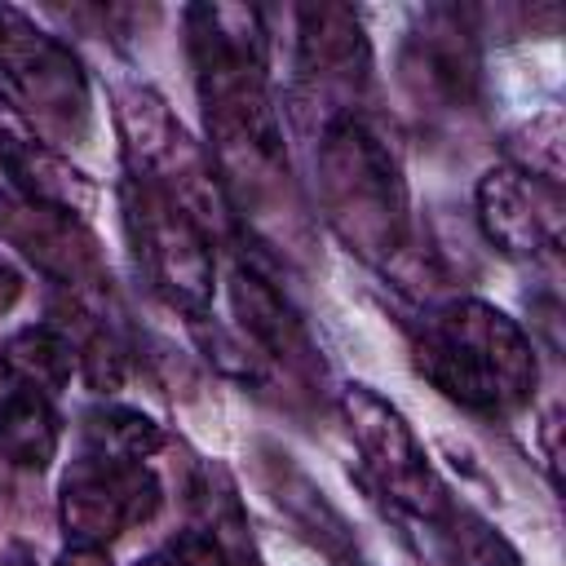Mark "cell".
<instances>
[{
	"label": "cell",
	"mask_w": 566,
	"mask_h": 566,
	"mask_svg": "<svg viewBox=\"0 0 566 566\" xmlns=\"http://www.w3.org/2000/svg\"><path fill=\"white\" fill-rule=\"evenodd\" d=\"M128 230L137 243V256L146 261L150 283L164 292V301L190 318H203L217 292V256L212 234L168 195L128 181L124 190Z\"/></svg>",
	"instance_id": "5"
},
{
	"label": "cell",
	"mask_w": 566,
	"mask_h": 566,
	"mask_svg": "<svg viewBox=\"0 0 566 566\" xmlns=\"http://www.w3.org/2000/svg\"><path fill=\"white\" fill-rule=\"evenodd\" d=\"M544 469L548 478H557V411H548L544 420Z\"/></svg>",
	"instance_id": "22"
},
{
	"label": "cell",
	"mask_w": 566,
	"mask_h": 566,
	"mask_svg": "<svg viewBox=\"0 0 566 566\" xmlns=\"http://www.w3.org/2000/svg\"><path fill=\"white\" fill-rule=\"evenodd\" d=\"M199 531L221 548L226 566H256V548L248 535V517L239 509V495L221 469H208V482L199 486Z\"/></svg>",
	"instance_id": "16"
},
{
	"label": "cell",
	"mask_w": 566,
	"mask_h": 566,
	"mask_svg": "<svg viewBox=\"0 0 566 566\" xmlns=\"http://www.w3.org/2000/svg\"><path fill=\"white\" fill-rule=\"evenodd\" d=\"M398 66L407 93L429 111H464L478 97V49L455 9H424Z\"/></svg>",
	"instance_id": "10"
},
{
	"label": "cell",
	"mask_w": 566,
	"mask_h": 566,
	"mask_svg": "<svg viewBox=\"0 0 566 566\" xmlns=\"http://www.w3.org/2000/svg\"><path fill=\"white\" fill-rule=\"evenodd\" d=\"M230 305H234V318H239L243 340L261 358H274L283 367H292V371H310L314 367V345H310L305 318L296 314V305L287 301V292L256 261H248V256L234 261Z\"/></svg>",
	"instance_id": "12"
},
{
	"label": "cell",
	"mask_w": 566,
	"mask_h": 566,
	"mask_svg": "<svg viewBox=\"0 0 566 566\" xmlns=\"http://www.w3.org/2000/svg\"><path fill=\"white\" fill-rule=\"evenodd\" d=\"M18 296H22V274L13 265H0V318L18 305Z\"/></svg>",
	"instance_id": "21"
},
{
	"label": "cell",
	"mask_w": 566,
	"mask_h": 566,
	"mask_svg": "<svg viewBox=\"0 0 566 566\" xmlns=\"http://www.w3.org/2000/svg\"><path fill=\"white\" fill-rule=\"evenodd\" d=\"M159 500L164 486L150 464L84 451L57 482V522L71 544L111 548V539H119L128 526L150 522Z\"/></svg>",
	"instance_id": "6"
},
{
	"label": "cell",
	"mask_w": 566,
	"mask_h": 566,
	"mask_svg": "<svg viewBox=\"0 0 566 566\" xmlns=\"http://www.w3.org/2000/svg\"><path fill=\"white\" fill-rule=\"evenodd\" d=\"M53 566H115L102 544H66Z\"/></svg>",
	"instance_id": "20"
},
{
	"label": "cell",
	"mask_w": 566,
	"mask_h": 566,
	"mask_svg": "<svg viewBox=\"0 0 566 566\" xmlns=\"http://www.w3.org/2000/svg\"><path fill=\"white\" fill-rule=\"evenodd\" d=\"M296 80L318 128L340 115H358L371 84V40L349 4H310L296 13Z\"/></svg>",
	"instance_id": "7"
},
{
	"label": "cell",
	"mask_w": 566,
	"mask_h": 566,
	"mask_svg": "<svg viewBox=\"0 0 566 566\" xmlns=\"http://www.w3.org/2000/svg\"><path fill=\"white\" fill-rule=\"evenodd\" d=\"M62 442V420L53 398L35 389L4 385L0 394V455L13 469H49Z\"/></svg>",
	"instance_id": "14"
},
{
	"label": "cell",
	"mask_w": 566,
	"mask_h": 566,
	"mask_svg": "<svg viewBox=\"0 0 566 566\" xmlns=\"http://www.w3.org/2000/svg\"><path fill=\"white\" fill-rule=\"evenodd\" d=\"M0 168L9 172V190L44 203V208H62L71 217H88L97 208V186L84 168H75L53 142H44L18 111L13 102L0 93Z\"/></svg>",
	"instance_id": "11"
},
{
	"label": "cell",
	"mask_w": 566,
	"mask_h": 566,
	"mask_svg": "<svg viewBox=\"0 0 566 566\" xmlns=\"http://www.w3.org/2000/svg\"><path fill=\"white\" fill-rule=\"evenodd\" d=\"M314 177L318 208L349 252L371 265H394L407 252L411 208L402 164L363 115H340L318 128Z\"/></svg>",
	"instance_id": "2"
},
{
	"label": "cell",
	"mask_w": 566,
	"mask_h": 566,
	"mask_svg": "<svg viewBox=\"0 0 566 566\" xmlns=\"http://www.w3.org/2000/svg\"><path fill=\"white\" fill-rule=\"evenodd\" d=\"M478 226L491 248L517 261H535L557 252L562 243V221H566V199L562 186L531 177L513 164H495L478 177L473 190Z\"/></svg>",
	"instance_id": "9"
},
{
	"label": "cell",
	"mask_w": 566,
	"mask_h": 566,
	"mask_svg": "<svg viewBox=\"0 0 566 566\" xmlns=\"http://www.w3.org/2000/svg\"><path fill=\"white\" fill-rule=\"evenodd\" d=\"M71 371H75V345L57 323H27L13 336H4V345H0L4 385L57 398L71 385Z\"/></svg>",
	"instance_id": "13"
},
{
	"label": "cell",
	"mask_w": 566,
	"mask_h": 566,
	"mask_svg": "<svg viewBox=\"0 0 566 566\" xmlns=\"http://www.w3.org/2000/svg\"><path fill=\"white\" fill-rule=\"evenodd\" d=\"M0 93L57 150L88 142L93 133V88L84 62L71 44L9 4H0Z\"/></svg>",
	"instance_id": "3"
},
{
	"label": "cell",
	"mask_w": 566,
	"mask_h": 566,
	"mask_svg": "<svg viewBox=\"0 0 566 566\" xmlns=\"http://www.w3.org/2000/svg\"><path fill=\"white\" fill-rule=\"evenodd\" d=\"M509 155H513V159H509L513 168L562 186V115H557V111H544V115H535L531 124H522V128L509 137Z\"/></svg>",
	"instance_id": "17"
},
{
	"label": "cell",
	"mask_w": 566,
	"mask_h": 566,
	"mask_svg": "<svg viewBox=\"0 0 566 566\" xmlns=\"http://www.w3.org/2000/svg\"><path fill=\"white\" fill-rule=\"evenodd\" d=\"M340 420H345L354 447L363 451L367 473L376 478V486L398 509H407L424 522H447L455 513L447 482L438 478V469L424 455L420 438L411 433L407 416L389 398H380L371 385H345L340 389Z\"/></svg>",
	"instance_id": "4"
},
{
	"label": "cell",
	"mask_w": 566,
	"mask_h": 566,
	"mask_svg": "<svg viewBox=\"0 0 566 566\" xmlns=\"http://www.w3.org/2000/svg\"><path fill=\"white\" fill-rule=\"evenodd\" d=\"M137 566H226V557L199 526H190V531L172 535L168 544H159L155 553H146Z\"/></svg>",
	"instance_id": "19"
},
{
	"label": "cell",
	"mask_w": 566,
	"mask_h": 566,
	"mask_svg": "<svg viewBox=\"0 0 566 566\" xmlns=\"http://www.w3.org/2000/svg\"><path fill=\"white\" fill-rule=\"evenodd\" d=\"M0 239L18 248L22 261H31L40 274H49L71 296L106 287V256H102L97 234L84 226V217L0 190Z\"/></svg>",
	"instance_id": "8"
},
{
	"label": "cell",
	"mask_w": 566,
	"mask_h": 566,
	"mask_svg": "<svg viewBox=\"0 0 566 566\" xmlns=\"http://www.w3.org/2000/svg\"><path fill=\"white\" fill-rule=\"evenodd\" d=\"M84 442L93 455H111V460H137L146 464L159 447H164V429L155 416L124 407V402H102L84 416Z\"/></svg>",
	"instance_id": "15"
},
{
	"label": "cell",
	"mask_w": 566,
	"mask_h": 566,
	"mask_svg": "<svg viewBox=\"0 0 566 566\" xmlns=\"http://www.w3.org/2000/svg\"><path fill=\"white\" fill-rule=\"evenodd\" d=\"M451 544H455V566H526L522 553L486 522L473 513H451Z\"/></svg>",
	"instance_id": "18"
},
{
	"label": "cell",
	"mask_w": 566,
	"mask_h": 566,
	"mask_svg": "<svg viewBox=\"0 0 566 566\" xmlns=\"http://www.w3.org/2000/svg\"><path fill=\"white\" fill-rule=\"evenodd\" d=\"M416 367L451 402L509 416L535 394V345L500 305L455 296L433 305L416 327Z\"/></svg>",
	"instance_id": "1"
}]
</instances>
